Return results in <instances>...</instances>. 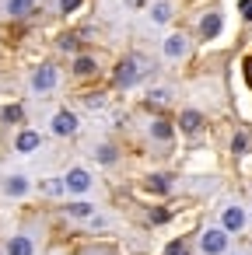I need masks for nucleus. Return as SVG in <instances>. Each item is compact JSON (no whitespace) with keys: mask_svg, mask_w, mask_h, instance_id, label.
I'll return each instance as SVG.
<instances>
[{"mask_svg":"<svg viewBox=\"0 0 252 255\" xmlns=\"http://www.w3.org/2000/svg\"><path fill=\"white\" fill-rule=\"evenodd\" d=\"M147 70H151V67H147L140 56H126V60L116 63V70H112V84H116V88H133Z\"/></svg>","mask_w":252,"mask_h":255,"instance_id":"nucleus-1","label":"nucleus"},{"mask_svg":"<svg viewBox=\"0 0 252 255\" xmlns=\"http://www.w3.org/2000/svg\"><path fill=\"white\" fill-rule=\"evenodd\" d=\"M228 231L224 227H207L203 234H200V252L203 255H224L228 252Z\"/></svg>","mask_w":252,"mask_h":255,"instance_id":"nucleus-2","label":"nucleus"},{"mask_svg":"<svg viewBox=\"0 0 252 255\" xmlns=\"http://www.w3.org/2000/svg\"><path fill=\"white\" fill-rule=\"evenodd\" d=\"M56 84H60V70L53 63L35 67V74H32V91L35 95H49V91H56Z\"/></svg>","mask_w":252,"mask_h":255,"instance_id":"nucleus-3","label":"nucleus"},{"mask_svg":"<svg viewBox=\"0 0 252 255\" xmlns=\"http://www.w3.org/2000/svg\"><path fill=\"white\" fill-rule=\"evenodd\" d=\"M161 53H165V60H186V56H189V39H186L182 32H172V35L161 42Z\"/></svg>","mask_w":252,"mask_h":255,"instance_id":"nucleus-4","label":"nucleus"},{"mask_svg":"<svg viewBox=\"0 0 252 255\" xmlns=\"http://www.w3.org/2000/svg\"><path fill=\"white\" fill-rule=\"evenodd\" d=\"M77 126H81V123H77V116H74L70 109H60V112L49 119V129H53L56 136H74V133H77Z\"/></svg>","mask_w":252,"mask_h":255,"instance_id":"nucleus-5","label":"nucleus"},{"mask_svg":"<svg viewBox=\"0 0 252 255\" xmlns=\"http://www.w3.org/2000/svg\"><path fill=\"white\" fill-rule=\"evenodd\" d=\"M221 32H224V14H221V11H207V14L200 18V39L210 42V39H217Z\"/></svg>","mask_w":252,"mask_h":255,"instance_id":"nucleus-6","label":"nucleus"},{"mask_svg":"<svg viewBox=\"0 0 252 255\" xmlns=\"http://www.w3.org/2000/svg\"><path fill=\"white\" fill-rule=\"evenodd\" d=\"M28 192H32V178H28V175H7V178H4V196L21 199V196H28Z\"/></svg>","mask_w":252,"mask_h":255,"instance_id":"nucleus-7","label":"nucleus"},{"mask_svg":"<svg viewBox=\"0 0 252 255\" xmlns=\"http://www.w3.org/2000/svg\"><path fill=\"white\" fill-rule=\"evenodd\" d=\"M63 185H67L70 192H77V196H81V192H88V189H91V175H88L84 168H70V171L63 175Z\"/></svg>","mask_w":252,"mask_h":255,"instance_id":"nucleus-8","label":"nucleus"},{"mask_svg":"<svg viewBox=\"0 0 252 255\" xmlns=\"http://www.w3.org/2000/svg\"><path fill=\"white\" fill-rule=\"evenodd\" d=\"M221 227H224L228 234H238V231L245 227V210H242V206H224V213H221Z\"/></svg>","mask_w":252,"mask_h":255,"instance_id":"nucleus-9","label":"nucleus"},{"mask_svg":"<svg viewBox=\"0 0 252 255\" xmlns=\"http://www.w3.org/2000/svg\"><path fill=\"white\" fill-rule=\"evenodd\" d=\"M175 126L182 129V133H200L203 129V112H196V109H186V112H179V119H175Z\"/></svg>","mask_w":252,"mask_h":255,"instance_id":"nucleus-10","label":"nucleus"},{"mask_svg":"<svg viewBox=\"0 0 252 255\" xmlns=\"http://www.w3.org/2000/svg\"><path fill=\"white\" fill-rule=\"evenodd\" d=\"M172 136H175V123H172V119H165V116L151 119V140H158V143H172Z\"/></svg>","mask_w":252,"mask_h":255,"instance_id":"nucleus-11","label":"nucleus"},{"mask_svg":"<svg viewBox=\"0 0 252 255\" xmlns=\"http://www.w3.org/2000/svg\"><path fill=\"white\" fill-rule=\"evenodd\" d=\"M4 255H35V241H32L28 234H11Z\"/></svg>","mask_w":252,"mask_h":255,"instance_id":"nucleus-12","label":"nucleus"},{"mask_svg":"<svg viewBox=\"0 0 252 255\" xmlns=\"http://www.w3.org/2000/svg\"><path fill=\"white\" fill-rule=\"evenodd\" d=\"M98 74V60L91 53H77L74 56V77H95Z\"/></svg>","mask_w":252,"mask_h":255,"instance_id":"nucleus-13","label":"nucleus"},{"mask_svg":"<svg viewBox=\"0 0 252 255\" xmlns=\"http://www.w3.org/2000/svg\"><path fill=\"white\" fill-rule=\"evenodd\" d=\"M14 147H18L21 154H32V150H39V147H42V136H39L35 129H21V133H18V140H14Z\"/></svg>","mask_w":252,"mask_h":255,"instance_id":"nucleus-14","label":"nucleus"},{"mask_svg":"<svg viewBox=\"0 0 252 255\" xmlns=\"http://www.w3.org/2000/svg\"><path fill=\"white\" fill-rule=\"evenodd\" d=\"M151 21L154 25H168L172 21V0H154L151 4Z\"/></svg>","mask_w":252,"mask_h":255,"instance_id":"nucleus-15","label":"nucleus"},{"mask_svg":"<svg viewBox=\"0 0 252 255\" xmlns=\"http://www.w3.org/2000/svg\"><path fill=\"white\" fill-rule=\"evenodd\" d=\"M4 11H7L11 18H28V14L35 11V0H7Z\"/></svg>","mask_w":252,"mask_h":255,"instance_id":"nucleus-16","label":"nucleus"},{"mask_svg":"<svg viewBox=\"0 0 252 255\" xmlns=\"http://www.w3.org/2000/svg\"><path fill=\"white\" fill-rule=\"evenodd\" d=\"M63 210H67V217H74V220H91V217H95V206L84 203V199H74V203L63 206Z\"/></svg>","mask_w":252,"mask_h":255,"instance_id":"nucleus-17","label":"nucleus"},{"mask_svg":"<svg viewBox=\"0 0 252 255\" xmlns=\"http://www.w3.org/2000/svg\"><path fill=\"white\" fill-rule=\"evenodd\" d=\"M151 192H172V175H147V182H144Z\"/></svg>","mask_w":252,"mask_h":255,"instance_id":"nucleus-18","label":"nucleus"},{"mask_svg":"<svg viewBox=\"0 0 252 255\" xmlns=\"http://www.w3.org/2000/svg\"><path fill=\"white\" fill-rule=\"evenodd\" d=\"M56 46H60L63 53H77V49H81V35H77V32H63V35L56 39Z\"/></svg>","mask_w":252,"mask_h":255,"instance_id":"nucleus-19","label":"nucleus"},{"mask_svg":"<svg viewBox=\"0 0 252 255\" xmlns=\"http://www.w3.org/2000/svg\"><path fill=\"white\" fill-rule=\"evenodd\" d=\"M95 157H98V164H116L119 161V150L112 143H102V147H95Z\"/></svg>","mask_w":252,"mask_h":255,"instance_id":"nucleus-20","label":"nucleus"},{"mask_svg":"<svg viewBox=\"0 0 252 255\" xmlns=\"http://www.w3.org/2000/svg\"><path fill=\"white\" fill-rule=\"evenodd\" d=\"M0 119L11 123V126H18V123H25V109L21 105H7V109H0Z\"/></svg>","mask_w":252,"mask_h":255,"instance_id":"nucleus-21","label":"nucleus"},{"mask_svg":"<svg viewBox=\"0 0 252 255\" xmlns=\"http://www.w3.org/2000/svg\"><path fill=\"white\" fill-rule=\"evenodd\" d=\"M249 147H252L249 133H245V129H238V133H235V140H231V150H235V154H249Z\"/></svg>","mask_w":252,"mask_h":255,"instance_id":"nucleus-22","label":"nucleus"},{"mask_svg":"<svg viewBox=\"0 0 252 255\" xmlns=\"http://www.w3.org/2000/svg\"><path fill=\"white\" fill-rule=\"evenodd\" d=\"M165 255H193V248H189V241H186V238H175V241H168Z\"/></svg>","mask_w":252,"mask_h":255,"instance_id":"nucleus-23","label":"nucleus"},{"mask_svg":"<svg viewBox=\"0 0 252 255\" xmlns=\"http://www.w3.org/2000/svg\"><path fill=\"white\" fill-rule=\"evenodd\" d=\"M168 98H172V95H168L165 88H154V91H147V105H151V109H158V105H165Z\"/></svg>","mask_w":252,"mask_h":255,"instance_id":"nucleus-24","label":"nucleus"},{"mask_svg":"<svg viewBox=\"0 0 252 255\" xmlns=\"http://www.w3.org/2000/svg\"><path fill=\"white\" fill-rule=\"evenodd\" d=\"M168 220H172V210H165V206L151 210V224H168Z\"/></svg>","mask_w":252,"mask_h":255,"instance_id":"nucleus-25","label":"nucleus"},{"mask_svg":"<svg viewBox=\"0 0 252 255\" xmlns=\"http://www.w3.org/2000/svg\"><path fill=\"white\" fill-rule=\"evenodd\" d=\"M42 189H46L49 196H60V192H63L67 185H63V178H49V182H42Z\"/></svg>","mask_w":252,"mask_h":255,"instance_id":"nucleus-26","label":"nucleus"},{"mask_svg":"<svg viewBox=\"0 0 252 255\" xmlns=\"http://www.w3.org/2000/svg\"><path fill=\"white\" fill-rule=\"evenodd\" d=\"M84 105H88V109H102V105H105V95H98V91H95V95H84Z\"/></svg>","mask_w":252,"mask_h":255,"instance_id":"nucleus-27","label":"nucleus"},{"mask_svg":"<svg viewBox=\"0 0 252 255\" xmlns=\"http://www.w3.org/2000/svg\"><path fill=\"white\" fill-rule=\"evenodd\" d=\"M81 4H84V0H60V14H74Z\"/></svg>","mask_w":252,"mask_h":255,"instance_id":"nucleus-28","label":"nucleus"},{"mask_svg":"<svg viewBox=\"0 0 252 255\" xmlns=\"http://www.w3.org/2000/svg\"><path fill=\"white\" fill-rule=\"evenodd\" d=\"M238 11H242V18H245V21H252V0H242Z\"/></svg>","mask_w":252,"mask_h":255,"instance_id":"nucleus-29","label":"nucleus"},{"mask_svg":"<svg viewBox=\"0 0 252 255\" xmlns=\"http://www.w3.org/2000/svg\"><path fill=\"white\" fill-rule=\"evenodd\" d=\"M147 4H151V0H126L130 11H140V7H147Z\"/></svg>","mask_w":252,"mask_h":255,"instance_id":"nucleus-30","label":"nucleus"},{"mask_svg":"<svg viewBox=\"0 0 252 255\" xmlns=\"http://www.w3.org/2000/svg\"><path fill=\"white\" fill-rule=\"evenodd\" d=\"M245 81L252 84V60H245Z\"/></svg>","mask_w":252,"mask_h":255,"instance_id":"nucleus-31","label":"nucleus"},{"mask_svg":"<svg viewBox=\"0 0 252 255\" xmlns=\"http://www.w3.org/2000/svg\"><path fill=\"white\" fill-rule=\"evenodd\" d=\"M224 255H238V252H224Z\"/></svg>","mask_w":252,"mask_h":255,"instance_id":"nucleus-32","label":"nucleus"},{"mask_svg":"<svg viewBox=\"0 0 252 255\" xmlns=\"http://www.w3.org/2000/svg\"><path fill=\"white\" fill-rule=\"evenodd\" d=\"M0 255H4V252H0Z\"/></svg>","mask_w":252,"mask_h":255,"instance_id":"nucleus-33","label":"nucleus"},{"mask_svg":"<svg viewBox=\"0 0 252 255\" xmlns=\"http://www.w3.org/2000/svg\"><path fill=\"white\" fill-rule=\"evenodd\" d=\"M249 217H252V213H249Z\"/></svg>","mask_w":252,"mask_h":255,"instance_id":"nucleus-34","label":"nucleus"}]
</instances>
